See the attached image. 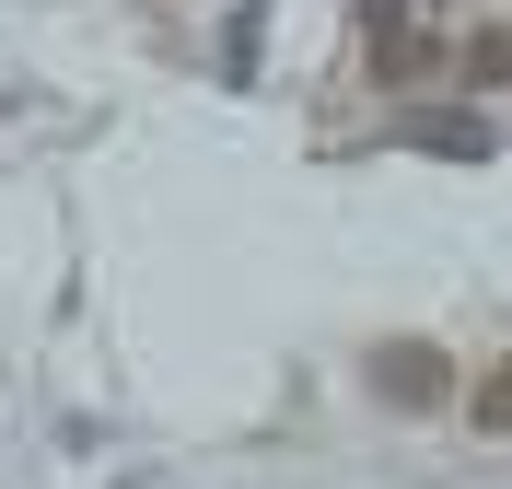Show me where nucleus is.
Here are the masks:
<instances>
[{
	"mask_svg": "<svg viewBox=\"0 0 512 489\" xmlns=\"http://www.w3.org/2000/svg\"><path fill=\"white\" fill-rule=\"evenodd\" d=\"M373 396L419 420V408H443V396H454V361L431 350V338H384V350H373Z\"/></svg>",
	"mask_w": 512,
	"mask_h": 489,
	"instance_id": "1",
	"label": "nucleus"
},
{
	"mask_svg": "<svg viewBox=\"0 0 512 489\" xmlns=\"http://www.w3.org/2000/svg\"><path fill=\"white\" fill-rule=\"evenodd\" d=\"M361 35H373V82H431L443 70V47H431V24H419L408 0H373Z\"/></svg>",
	"mask_w": 512,
	"mask_h": 489,
	"instance_id": "2",
	"label": "nucleus"
},
{
	"mask_svg": "<svg viewBox=\"0 0 512 489\" xmlns=\"http://www.w3.org/2000/svg\"><path fill=\"white\" fill-rule=\"evenodd\" d=\"M454 70H466V82H478V94H501V82H512V24H489V35H466V59H454Z\"/></svg>",
	"mask_w": 512,
	"mask_h": 489,
	"instance_id": "3",
	"label": "nucleus"
},
{
	"mask_svg": "<svg viewBox=\"0 0 512 489\" xmlns=\"http://www.w3.org/2000/svg\"><path fill=\"white\" fill-rule=\"evenodd\" d=\"M478 431H512V361H489V373H478Z\"/></svg>",
	"mask_w": 512,
	"mask_h": 489,
	"instance_id": "4",
	"label": "nucleus"
}]
</instances>
